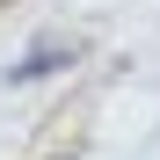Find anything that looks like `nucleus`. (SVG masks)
Instances as JSON below:
<instances>
[{
    "mask_svg": "<svg viewBox=\"0 0 160 160\" xmlns=\"http://www.w3.org/2000/svg\"><path fill=\"white\" fill-rule=\"evenodd\" d=\"M73 51H80V37H44V44H37V51H29V58H22L8 80H37V73H51L58 58H73Z\"/></svg>",
    "mask_w": 160,
    "mask_h": 160,
    "instance_id": "f257e3e1",
    "label": "nucleus"
}]
</instances>
